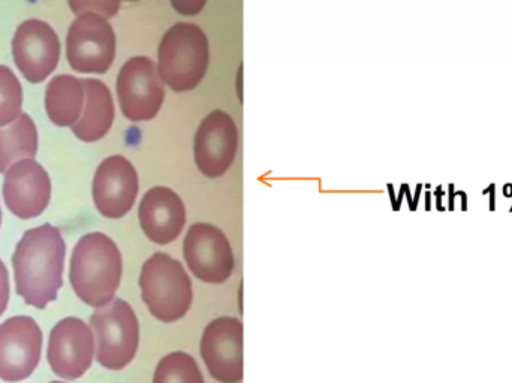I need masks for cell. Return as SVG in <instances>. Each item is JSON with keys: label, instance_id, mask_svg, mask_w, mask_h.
<instances>
[{"label": "cell", "instance_id": "cell-9", "mask_svg": "<svg viewBox=\"0 0 512 383\" xmlns=\"http://www.w3.org/2000/svg\"><path fill=\"white\" fill-rule=\"evenodd\" d=\"M200 354L210 376L221 383L243 381V324L222 316L207 325L201 337Z\"/></svg>", "mask_w": 512, "mask_h": 383}, {"label": "cell", "instance_id": "cell-21", "mask_svg": "<svg viewBox=\"0 0 512 383\" xmlns=\"http://www.w3.org/2000/svg\"><path fill=\"white\" fill-rule=\"evenodd\" d=\"M23 87L8 66L0 65V128L12 125L21 116Z\"/></svg>", "mask_w": 512, "mask_h": 383}, {"label": "cell", "instance_id": "cell-24", "mask_svg": "<svg viewBox=\"0 0 512 383\" xmlns=\"http://www.w3.org/2000/svg\"><path fill=\"white\" fill-rule=\"evenodd\" d=\"M436 201H438V210L444 211L445 207L442 205V196H444V191H442V186H438V189H436Z\"/></svg>", "mask_w": 512, "mask_h": 383}, {"label": "cell", "instance_id": "cell-30", "mask_svg": "<svg viewBox=\"0 0 512 383\" xmlns=\"http://www.w3.org/2000/svg\"><path fill=\"white\" fill-rule=\"evenodd\" d=\"M0 225H2V210H0Z\"/></svg>", "mask_w": 512, "mask_h": 383}, {"label": "cell", "instance_id": "cell-14", "mask_svg": "<svg viewBox=\"0 0 512 383\" xmlns=\"http://www.w3.org/2000/svg\"><path fill=\"white\" fill-rule=\"evenodd\" d=\"M140 191L137 170L125 156L101 162L93 179V202L107 219H122L134 207Z\"/></svg>", "mask_w": 512, "mask_h": 383}, {"label": "cell", "instance_id": "cell-10", "mask_svg": "<svg viewBox=\"0 0 512 383\" xmlns=\"http://www.w3.org/2000/svg\"><path fill=\"white\" fill-rule=\"evenodd\" d=\"M42 333L35 319L14 316L0 325V379L21 382L41 361Z\"/></svg>", "mask_w": 512, "mask_h": 383}, {"label": "cell", "instance_id": "cell-20", "mask_svg": "<svg viewBox=\"0 0 512 383\" xmlns=\"http://www.w3.org/2000/svg\"><path fill=\"white\" fill-rule=\"evenodd\" d=\"M153 383H206L197 360L188 352L165 355L156 366Z\"/></svg>", "mask_w": 512, "mask_h": 383}, {"label": "cell", "instance_id": "cell-31", "mask_svg": "<svg viewBox=\"0 0 512 383\" xmlns=\"http://www.w3.org/2000/svg\"><path fill=\"white\" fill-rule=\"evenodd\" d=\"M50 383H63V382H59V381H54V382H50Z\"/></svg>", "mask_w": 512, "mask_h": 383}, {"label": "cell", "instance_id": "cell-2", "mask_svg": "<svg viewBox=\"0 0 512 383\" xmlns=\"http://www.w3.org/2000/svg\"><path fill=\"white\" fill-rule=\"evenodd\" d=\"M122 271L119 247L102 232L84 235L72 250L69 280L87 306L102 309L110 304L122 282Z\"/></svg>", "mask_w": 512, "mask_h": 383}, {"label": "cell", "instance_id": "cell-25", "mask_svg": "<svg viewBox=\"0 0 512 383\" xmlns=\"http://www.w3.org/2000/svg\"><path fill=\"white\" fill-rule=\"evenodd\" d=\"M495 189H496L495 185L490 186V202H489L490 211H495V208H496Z\"/></svg>", "mask_w": 512, "mask_h": 383}, {"label": "cell", "instance_id": "cell-7", "mask_svg": "<svg viewBox=\"0 0 512 383\" xmlns=\"http://www.w3.org/2000/svg\"><path fill=\"white\" fill-rule=\"evenodd\" d=\"M117 96L123 116L131 122L155 119L165 101V84L149 57L129 59L117 77Z\"/></svg>", "mask_w": 512, "mask_h": 383}, {"label": "cell", "instance_id": "cell-22", "mask_svg": "<svg viewBox=\"0 0 512 383\" xmlns=\"http://www.w3.org/2000/svg\"><path fill=\"white\" fill-rule=\"evenodd\" d=\"M9 294H11V288H9L8 270H6L5 264L0 259V316L3 315L6 307H8Z\"/></svg>", "mask_w": 512, "mask_h": 383}, {"label": "cell", "instance_id": "cell-1", "mask_svg": "<svg viewBox=\"0 0 512 383\" xmlns=\"http://www.w3.org/2000/svg\"><path fill=\"white\" fill-rule=\"evenodd\" d=\"M66 244L56 226L45 223L24 232L12 256L15 288L27 306L42 310L63 286Z\"/></svg>", "mask_w": 512, "mask_h": 383}, {"label": "cell", "instance_id": "cell-17", "mask_svg": "<svg viewBox=\"0 0 512 383\" xmlns=\"http://www.w3.org/2000/svg\"><path fill=\"white\" fill-rule=\"evenodd\" d=\"M83 81L86 107L83 108L80 120L72 126V132L78 140L84 143H95L102 140L110 132L114 123L113 96L107 84L95 78Z\"/></svg>", "mask_w": 512, "mask_h": 383}, {"label": "cell", "instance_id": "cell-6", "mask_svg": "<svg viewBox=\"0 0 512 383\" xmlns=\"http://www.w3.org/2000/svg\"><path fill=\"white\" fill-rule=\"evenodd\" d=\"M116 57V33L107 18L84 11L66 36V59L75 72L105 74Z\"/></svg>", "mask_w": 512, "mask_h": 383}, {"label": "cell", "instance_id": "cell-11", "mask_svg": "<svg viewBox=\"0 0 512 383\" xmlns=\"http://www.w3.org/2000/svg\"><path fill=\"white\" fill-rule=\"evenodd\" d=\"M12 56L29 83H42L59 65V36L45 21L36 18L24 21L12 39Z\"/></svg>", "mask_w": 512, "mask_h": 383}, {"label": "cell", "instance_id": "cell-28", "mask_svg": "<svg viewBox=\"0 0 512 383\" xmlns=\"http://www.w3.org/2000/svg\"><path fill=\"white\" fill-rule=\"evenodd\" d=\"M504 195L507 196V198H511V196H512V185H511V183H508V185H505Z\"/></svg>", "mask_w": 512, "mask_h": 383}, {"label": "cell", "instance_id": "cell-13", "mask_svg": "<svg viewBox=\"0 0 512 383\" xmlns=\"http://www.w3.org/2000/svg\"><path fill=\"white\" fill-rule=\"evenodd\" d=\"M95 357V337L86 322L65 318L51 330L47 360L54 375L75 381L86 375Z\"/></svg>", "mask_w": 512, "mask_h": 383}, {"label": "cell", "instance_id": "cell-32", "mask_svg": "<svg viewBox=\"0 0 512 383\" xmlns=\"http://www.w3.org/2000/svg\"><path fill=\"white\" fill-rule=\"evenodd\" d=\"M510 211H512V205H511Z\"/></svg>", "mask_w": 512, "mask_h": 383}, {"label": "cell", "instance_id": "cell-5", "mask_svg": "<svg viewBox=\"0 0 512 383\" xmlns=\"http://www.w3.org/2000/svg\"><path fill=\"white\" fill-rule=\"evenodd\" d=\"M90 328L96 337V361L104 369L120 372L137 357L140 324L131 304L122 298L96 310L90 316Z\"/></svg>", "mask_w": 512, "mask_h": 383}, {"label": "cell", "instance_id": "cell-27", "mask_svg": "<svg viewBox=\"0 0 512 383\" xmlns=\"http://www.w3.org/2000/svg\"><path fill=\"white\" fill-rule=\"evenodd\" d=\"M457 195L462 196V210L463 211L468 210V195H466V192L459 191V192H456V196Z\"/></svg>", "mask_w": 512, "mask_h": 383}, {"label": "cell", "instance_id": "cell-19", "mask_svg": "<svg viewBox=\"0 0 512 383\" xmlns=\"http://www.w3.org/2000/svg\"><path fill=\"white\" fill-rule=\"evenodd\" d=\"M38 152V131L27 114H21L8 128H0V173L6 174L15 162L33 158Z\"/></svg>", "mask_w": 512, "mask_h": 383}, {"label": "cell", "instance_id": "cell-15", "mask_svg": "<svg viewBox=\"0 0 512 383\" xmlns=\"http://www.w3.org/2000/svg\"><path fill=\"white\" fill-rule=\"evenodd\" d=\"M3 198L14 216L24 220L35 219L50 204V176L33 159L17 162L6 173Z\"/></svg>", "mask_w": 512, "mask_h": 383}, {"label": "cell", "instance_id": "cell-8", "mask_svg": "<svg viewBox=\"0 0 512 383\" xmlns=\"http://www.w3.org/2000/svg\"><path fill=\"white\" fill-rule=\"evenodd\" d=\"M183 256L192 274L210 285L227 282L236 267L230 240L210 223H195L189 228L183 240Z\"/></svg>", "mask_w": 512, "mask_h": 383}, {"label": "cell", "instance_id": "cell-3", "mask_svg": "<svg viewBox=\"0 0 512 383\" xmlns=\"http://www.w3.org/2000/svg\"><path fill=\"white\" fill-rule=\"evenodd\" d=\"M210 65V44L204 30L194 23H176L167 30L158 48V72L174 92L197 89Z\"/></svg>", "mask_w": 512, "mask_h": 383}, {"label": "cell", "instance_id": "cell-16", "mask_svg": "<svg viewBox=\"0 0 512 383\" xmlns=\"http://www.w3.org/2000/svg\"><path fill=\"white\" fill-rule=\"evenodd\" d=\"M138 219L146 237L164 246L182 234L186 225L185 204L173 189L155 186L144 195Z\"/></svg>", "mask_w": 512, "mask_h": 383}, {"label": "cell", "instance_id": "cell-26", "mask_svg": "<svg viewBox=\"0 0 512 383\" xmlns=\"http://www.w3.org/2000/svg\"><path fill=\"white\" fill-rule=\"evenodd\" d=\"M454 199H456V191L454 185H450V202H448V210L454 211Z\"/></svg>", "mask_w": 512, "mask_h": 383}, {"label": "cell", "instance_id": "cell-29", "mask_svg": "<svg viewBox=\"0 0 512 383\" xmlns=\"http://www.w3.org/2000/svg\"><path fill=\"white\" fill-rule=\"evenodd\" d=\"M432 195H430V192H427V195H426V202H427V205H426V210H430V204H432Z\"/></svg>", "mask_w": 512, "mask_h": 383}, {"label": "cell", "instance_id": "cell-23", "mask_svg": "<svg viewBox=\"0 0 512 383\" xmlns=\"http://www.w3.org/2000/svg\"><path fill=\"white\" fill-rule=\"evenodd\" d=\"M174 9L179 11V14L183 15H197L203 11L206 2H173L171 3Z\"/></svg>", "mask_w": 512, "mask_h": 383}, {"label": "cell", "instance_id": "cell-12", "mask_svg": "<svg viewBox=\"0 0 512 383\" xmlns=\"http://www.w3.org/2000/svg\"><path fill=\"white\" fill-rule=\"evenodd\" d=\"M239 129L230 114L215 110L201 122L194 140L198 170L209 179L224 176L236 161Z\"/></svg>", "mask_w": 512, "mask_h": 383}, {"label": "cell", "instance_id": "cell-4", "mask_svg": "<svg viewBox=\"0 0 512 383\" xmlns=\"http://www.w3.org/2000/svg\"><path fill=\"white\" fill-rule=\"evenodd\" d=\"M140 289L149 312L164 324L185 318L194 300L191 277L182 262L167 253H155L144 262Z\"/></svg>", "mask_w": 512, "mask_h": 383}, {"label": "cell", "instance_id": "cell-18", "mask_svg": "<svg viewBox=\"0 0 512 383\" xmlns=\"http://www.w3.org/2000/svg\"><path fill=\"white\" fill-rule=\"evenodd\" d=\"M84 101L86 95L83 81L72 75H57L48 83L45 92V111L54 125L72 128L80 120Z\"/></svg>", "mask_w": 512, "mask_h": 383}]
</instances>
